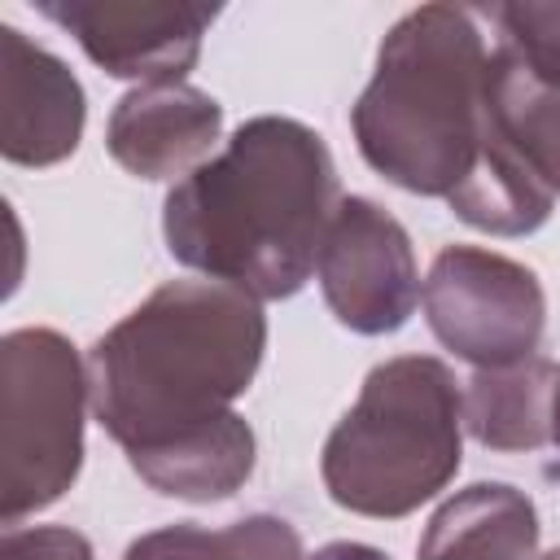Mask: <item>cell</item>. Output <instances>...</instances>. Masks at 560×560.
Instances as JSON below:
<instances>
[{
  "mask_svg": "<svg viewBox=\"0 0 560 560\" xmlns=\"http://www.w3.org/2000/svg\"><path fill=\"white\" fill-rule=\"evenodd\" d=\"M262 350L258 298L219 280H166L88 350L92 416L149 490L232 499L258 464L254 429L232 402Z\"/></svg>",
  "mask_w": 560,
  "mask_h": 560,
  "instance_id": "obj_1",
  "label": "cell"
},
{
  "mask_svg": "<svg viewBox=\"0 0 560 560\" xmlns=\"http://www.w3.org/2000/svg\"><path fill=\"white\" fill-rule=\"evenodd\" d=\"M341 206L324 136L298 118H245L223 153L175 179L162 236L175 262L258 302L293 298Z\"/></svg>",
  "mask_w": 560,
  "mask_h": 560,
  "instance_id": "obj_2",
  "label": "cell"
},
{
  "mask_svg": "<svg viewBox=\"0 0 560 560\" xmlns=\"http://www.w3.org/2000/svg\"><path fill=\"white\" fill-rule=\"evenodd\" d=\"M486 61L481 9L420 4L402 13L350 109L363 162L416 197L451 201L490 153Z\"/></svg>",
  "mask_w": 560,
  "mask_h": 560,
  "instance_id": "obj_3",
  "label": "cell"
},
{
  "mask_svg": "<svg viewBox=\"0 0 560 560\" xmlns=\"http://www.w3.org/2000/svg\"><path fill=\"white\" fill-rule=\"evenodd\" d=\"M464 459V389L433 354H398L363 376L319 451L337 508L398 521L442 494Z\"/></svg>",
  "mask_w": 560,
  "mask_h": 560,
  "instance_id": "obj_4",
  "label": "cell"
},
{
  "mask_svg": "<svg viewBox=\"0 0 560 560\" xmlns=\"http://www.w3.org/2000/svg\"><path fill=\"white\" fill-rule=\"evenodd\" d=\"M88 363L57 328H13L0 341V521L57 503L83 468Z\"/></svg>",
  "mask_w": 560,
  "mask_h": 560,
  "instance_id": "obj_5",
  "label": "cell"
},
{
  "mask_svg": "<svg viewBox=\"0 0 560 560\" xmlns=\"http://www.w3.org/2000/svg\"><path fill=\"white\" fill-rule=\"evenodd\" d=\"M420 306L429 332L472 368H508L538 354L547 328L538 271L486 245L438 249L420 284Z\"/></svg>",
  "mask_w": 560,
  "mask_h": 560,
  "instance_id": "obj_6",
  "label": "cell"
},
{
  "mask_svg": "<svg viewBox=\"0 0 560 560\" xmlns=\"http://www.w3.org/2000/svg\"><path fill=\"white\" fill-rule=\"evenodd\" d=\"M332 319L363 337L398 332L420 302V267L407 228L372 197H341L315 262Z\"/></svg>",
  "mask_w": 560,
  "mask_h": 560,
  "instance_id": "obj_7",
  "label": "cell"
},
{
  "mask_svg": "<svg viewBox=\"0 0 560 560\" xmlns=\"http://www.w3.org/2000/svg\"><path fill=\"white\" fill-rule=\"evenodd\" d=\"M35 9L70 31L105 74L140 83H184L219 18L214 4L158 0H39Z\"/></svg>",
  "mask_w": 560,
  "mask_h": 560,
  "instance_id": "obj_8",
  "label": "cell"
},
{
  "mask_svg": "<svg viewBox=\"0 0 560 560\" xmlns=\"http://www.w3.org/2000/svg\"><path fill=\"white\" fill-rule=\"evenodd\" d=\"M83 118L88 96L70 66L0 26V153L13 166H57L79 149Z\"/></svg>",
  "mask_w": 560,
  "mask_h": 560,
  "instance_id": "obj_9",
  "label": "cell"
},
{
  "mask_svg": "<svg viewBox=\"0 0 560 560\" xmlns=\"http://www.w3.org/2000/svg\"><path fill=\"white\" fill-rule=\"evenodd\" d=\"M223 131V105L192 83H140L118 96L105 122L109 158L136 179H184Z\"/></svg>",
  "mask_w": 560,
  "mask_h": 560,
  "instance_id": "obj_10",
  "label": "cell"
},
{
  "mask_svg": "<svg viewBox=\"0 0 560 560\" xmlns=\"http://www.w3.org/2000/svg\"><path fill=\"white\" fill-rule=\"evenodd\" d=\"M538 534V508L525 490L472 481L429 516L416 560H534Z\"/></svg>",
  "mask_w": 560,
  "mask_h": 560,
  "instance_id": "obj_11",
  "label": "cell"
},
{
  "mask_svg": "<svg viewBox=\"0 0 560 560\" xmlns=\"http://www.w3.org/2000/svg\"><path fill=\"white\" fill-rule=\"evenodd\" d=\"M486 118L490 136L560 197V88L542 83L508 44H494L486 61Z\"/></svg>",
  "mask_w": 560,
  "mask_h": 560,
  "instance_id": "obj_12",
  "label": "cell"
},
{
  "mask_svg": "<svg viewBox=\"0 0 560 560\" xmlns=\"http://www.w3.org/2000/svg\"><path fill=\"white\" fill-rule=\"evenodd\" d=\"M560 363L529 354L508 368H477L464 385V429L486 451H538L551 442Z\"/></svg>",
  "mask_w": 560,
  "mask_h": 560,
  "instance_id": "obj_13",
  "label": "cell"
},
{
  "mask_svg": "<svg viewBox=\"0 0 560 560\" xmlns=\"http://www.w3.org/2000/svg\"><path fill=\"white\" fill-rule=\"evenodd\" d=\"M122 560H306L302 534L284 516H241L223 529H206L197 521H175L140 534Z\"/></svg>",
  "mask_w": 560,
  "mask_h": 560,
  "instance_id": "obj_14",
  "label": "cell"
},
{
  "mask_svg": "<svg viewBox=\"0 0 560 560\" xmlns=\"http://www.w3.org/2000/svg\"><path fill=\"white\" fill-rule=\"evenodd\" d=\"M499 44H508L542 83L560 88V4H499L490 9Z\"/></svg>",
  "mask_w": 560,
  "mask_h": 560,
  "instance_id": "obj_15",
  "label": "cell"
},
{
  "mask_svg": "<svg viewBox=\"0 0 560 560\" xmlns=\"http://www.w3.org/2000/svg\"><path fill=\"white\" fill-rule=\"evenodd\" d=\"M0 560H92V542L70 525H9L0 538Z\"/></svg>",
  "mask_w": 560,
  "mask_h": 560,
  "instance_id": "obj_16",
  "label": "cell"
},
{
  "mask_svg": "<svg viewBox=\"0 0 560 560\" xmlns=\"http://www.w3.org/2000/svg\"><path fill=\"white\" fill-rule=\"evenodd\" d=\"M306 560H389V551L372 547V542H350V538H337V542H324L315 556Z\"/></svg>",
  "mask_w": 560,
  "mask_h": 560,
  "instance_id": "obj_17",
  "label": "cell"
},
{
  "mask_svg": "<svg viewBox=\"0 0 560 560\" xmlns=\"http://www.w3.org/2000/svg\"><path fill=\"white\" fill-rule=\"evenodd\" d=\"M551 442L560 446V385H556V402H551Z\"/></svg>",
  "mask_w": 560,
  "mask_h": 560,
  "instance_id": "obj_18",
  "label": "cell"
},
{
  "mask_svg": "<svg viewBox=\"0 0 560 560\" xmlns=\"http://www.w3.org/2000/svg\"><path fill=\"white\" fill-rule=\"evenodd\" d=\"M538 560H560V547H556V551H547V556H538Z\"/></svg>",
  "mask_w": 560,
  "mask_h": 560,
  "instance_id": "obj_19",
  "label": "cell"
}]
</instances>
